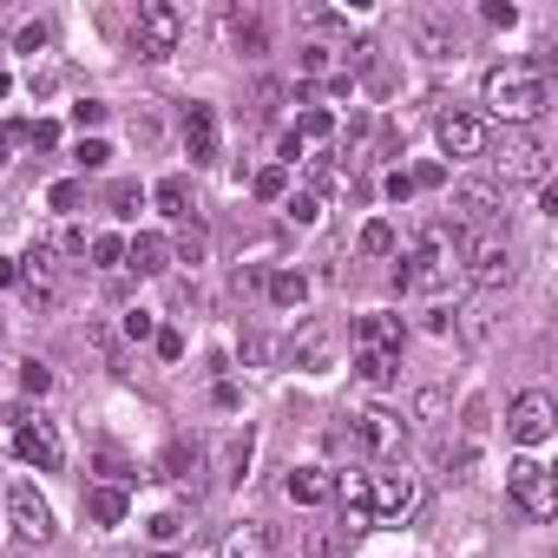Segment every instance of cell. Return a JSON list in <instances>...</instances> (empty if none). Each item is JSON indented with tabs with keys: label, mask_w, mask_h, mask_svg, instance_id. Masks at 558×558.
Returning a JSON list of instances; mask_svg holds the SVG:
<instances>
[{
	"label": "cell",
	"mask_w": 558,
	"mask_h": 558,
	"mask_svg": "<svg viewBox=\"0 0 558 558\" xmlns=\"http://www.w3.org/2000/svg\"><path fill=\"white\" fill-rule=\"evenodd\" d=\"M460 230L453 223H427L421 236H414V250L395 263V283L401 290H414V296H440L453 276H460Z\"/></svg>",
	"instance_id": "obj_1"
},
{
	"label": "cell",
	"mask_w": 558,
	"mask_h": 558,
	"mask_svg": "<svg viewBox=\"0 0 558 558\" xmlns=\"http://www.w3.org/2000/svg\"><path fill=\"white\" fill-rule=\"evenodd\" d=\"M480 99H486L493 119H506V125H532V119L551 106V80H545L538 66H493L486 86H480Z\"/></svg>",
	"instance_id": "obj_2"
},
{
	"label": "cell",
	"mask_w": 558,
	"mask_h": 558,
	"mask_svg": "<svg viewBox=\"0 0 558 558\" xmlns=\"http://www.w3.org/2000/svg\"><path fill=\"white\" fill-rule=\"evenodd\" d=\"M0 434H8V447L34 466V473H60V460H66V440H60V427L47 421V414H27V408H8L0 414Z\"/></svg>",
	"instance_id": "obj_3"
},
{
	"label": "cell",
	"mask_w": 558,
	"mask_h": 558,
	"mask_svg": "<svg viewBox=\"0 0 558 558\" xmlns=\"http://www.w3.org/2000/svg\"><path fill=\"white\" fill-rule=\"evenodd\" d=\"M178 40H184V14L171 8V0H145V8H138V27H132L138 60H171Z\"/></svg>",
	"instance_id": "obj_4"
},
{
	"label": "cell",
	"mask_w": 558,
	"mask_h": 558,
	"mask_svg": "<svg viewBox=\"0 0 558 558\" xmlns=\"http://www.w3.org/2000/svg\"><path fill=\"white\" fill-rule=\"evenodd\" d=\"M8 525H14V538H27V545H53V506H47V493L34 486V480H21V486H8Z\"/></svg>",
	"instance_id": "obj_5"
},
{
	"label": "cell",
	"mask_w": 558,
	"mask_h": 558,
	"mask_svg": "<svg viewBox=\"0 0 558 558\" xmlns=\"http://www.w3.org/2000/svg\"><path fill=\"white\" fill-rule=\"evenodd\" d=\"M493 178L499 184H545V145L532 132H506L493 145Z\"/></svg>",
	"instance_id": "obj_6"
},
{
	"label": "cell",
	"mask_w": 558,
	"mask_h": 558,
	"mask_svg": "<svg viewBox=\"0 0 558 558\" xmlns=\"http://www.w3.org/2000/svg\"><path fill=\"white\" fill-rule=\"evenodd\" d=\"M506 493H512V506H519L525 519H538V525L558 512V493H551L545 460H512V466H506Z\"/></svg>",
	"instance_id": "obj_7"
},
{
	"label": "cell",
	"mask_w": 558,
	"mask_h": 558,
	"mask_svg": "<svg viewBox=\"0 0 558 558\" xmlns=\"http://www.w3.org/2000/svg\"><path fill=\"white\" fill-rule=\"evenodd\" d=\"M506 217V197H499V184H480V178H460L453 184V230L466 236V230H493Z\"/></svg>",
	"instance_id": "obj_8"
},
{
	"label": "cell",
	"mask_w": 558,
	"mask_h": 558,
	"mask_svg": "<svg viewBox=\"0 0 558 558\" xmlns=\"http://www.w3.org/2000/svg\"><path fill=\"white\" fill-rule=\"evenodd\" d=\"M551 427H558V408H551L545 388H525V395L512 401V414H506V434H512L519 447H545Z\"/></svg>",
	"instance_id": "obj_9"
},
{
	"label": "cell",
	"mask_w": 558,
	"mask_h": 558,
	"mask_svg": "<svg viewBox=\"0 0 558 558\" xmlns=\"http://www.w3.org/2000/svg\"><path fill=\"white\" fill-rule=\"evenodd\" d=\"M414 506H421L414 473H375V480H368V519H375V525H401Z\"/></svg>",
	"instance_id": "obj_10"
},
{
	"label": "cell",
	"mask_w": 558,
	"mask_h": 558,
	"mask_svg": "<svg viewBox=\"0 0 558 558\" xmlns=\"http://www.w3.org/2000/svg\"><path fill=\"white\" fill-rule=\"evenodd\" d=\"M434 138H440L447 158H480L486 151V119L480 112H440L434 119Z\"/></svg>",
	"instance_id": "obj_11"
},
{
	"label": "cell",
	"mask_w": 558,
	"mask_h": 558,
	"mask_svg": "<svg viewBox=\"0 0 558 558\" xmlns=\"http://www.w3.org/2000/svg\"><path fill=\"white\" fill-rule=\"evenodd\" d=\"M355 440H362V453L388 460V453H401L408 427H401V414H395V408H362V414H355Z\"/></svg>",
	"instance_id": "obj_12"
},
{
	"label": "cell",
	"mask_w": 558,
	"mask_h": 558,
	"mask_svg": "<svg viewBox=\"0 0 558 558\" xmlns=\"http://www.w3.org/2000/svg\"><path fill=\"white\" fill-rule=\"evenodd\" d=\"M21 290H27L34 310H53V296H60V256L47 243H34V256H21Z\"/></svg>",
	"instance_id": "obj_13"
},
{
	"label": "cell",
	"mask_w": 558,
	"mask_h": 558,
	"mask_svg": "<svg viewBox=\"0 0 558 558\" xmlns=\"http://www.w3.org/2000/svg\"><path fill=\"white\" fill-rule=\"evenodd\" d=\"M466 269H473V283H480V290H512V276H519V263H512L506 243H480Z\"/></svg>",
	"instance_id": "obj_14"
},
{
	"label": "cell",
	"mask_w": 558,
	"mask_h": 558,
	"mask_svg": "<svg viewBox=\"0 0 558 558\" xmlns=\"http://www.w3.org/2000/svg\"><path fill=\"white\" fill-rule=\"evenodd\" d=\"M184 151L191 165H217V106H184Z\"/></svg>",
	"instance_id": "obj_15"
},
{
	"label": "cell",
	"mask_w": 558,
	"mask_h": 558,
	"mask_svg": "<svg viewBox=\"0 0 558 558\" xmlns=\"http://www.w3.org/2000/svg\"><path fill=\"white\" fill-rule=\"evenodd\" d=\"M336 66L349 73V47H342V40H323V34H316V40L296 47V73H303V80H329Z\"/></svg>",
	"instance_id": "obj_16"
},
{
	"label": "cell",
	"mask_w": 558,
	"mask_h": 558,
	"mask_svg": "<svg viewBox=\"0 0 558 558\" xmlns=\"http://www.w3.org/2000/svg\"><path fill=\"white\" fill-rule=\"evenodd\" d=\"M125 269H138V276H165V269H171V236L138 230V236L125 243Z\"/></svg>",
	"instance_id": "obj_17"
},
{
	"label": "cell",
	"mask_w": 558,
	"mask_h": 558,
	"mask_svg": "<svg viewBox=\"0 0 558 558\" xmlns=\"http://www.w3.org/2000/svg\"><path fill=\"white\" fill-rule=\"evenodd\" d=\"M283 493H290L296 506H323V499H336V473H329V466H296V473L283 480Z\"/></svg>",
	"instance_id": "obj_18"
},
{
	"label": "cell",
	"mask_w": 558,
	"mask_h": 558,
	"mask_svg": "<svg viewBox=\"0 0 558 558\" xmlns=\"http://www.w3.org/2000/svg\"><path fill=\"white\" fill-rule=\"evenodd\" d=\"M414 47H421L427 60H453V53H460V34H453L447 21H434V14H421V21H414Z\"/></svg>",
	"instance_id": "obj_19"
},
{
	"label": "cell",
	"mask_w": 558,
	"mask_h": 558,
	"mask_svg": "<svg viewBox=\"0 0 558 558\" xmlns=\"http://www.w3.org/2000/svg\"><path fill=\"white\" fill-rule=\"evenodd\" d=\"M223 558H276V538H269V525L243 519V525L223 538Z\"/></svg>",
	"instance_id": "obj_20"
},
{
	"label": "cell",
	"mask_w": 558,
	"mask_h": 558,
	"mask_svg": "<svg viewBox=\"0 0 558 558\" xmlns=\"http://www.w3.org/2000/svg\"><path fill=\"white\" fill-rule=\"evenodd\" d=\"M263 283H269V303L276 310H303L310 303V276L303 269H276V276H263Z\"/></svg>",
	"instance_id": "obj_21"
},
{
	"label": "cell",
	"mask_w": 558,
	"mask_h": 558,
	"mask_svg": "<svg viewBox=\"0 0 558 558\" xmlns=\"http://www.w3.org/2000/svg\"><path fill=\"white\" fill-rule=\"evenodd\" d=\"M151 204L165 210V217H191L197 204H191V178L184 171H171V178H158V191H151Z\"/></svg>",
	"instance_id": "obj_22"
},
{
	"label": "cell",
	"mask_w": 558,
	"mask_h": 558,
	"mask_svg": "<svg viewBox=\"0 0 558 558\" xmlns=\"http://www.w3.org/2000/svg\"><path fill=\"white\" fill-rule=\"evenodd\" d=\"M355 375H362L368 388H388V381L401 375V355H395V349H362V355H355Z\"/></svg>",
	"instance_id": "obj_23"
},
{
	"label": "cell",
	"mask_w": 558,
	"mask_h": 558,
	"mask_svg": "<svg viewBox=\"0 0 558 558\" xmlns=\"http://www.w3.org/2000/svg\"><path fill=\"white\" fill-rule=\"evenodd\" d=\"M86 512H93L99 525H119V519L132 512V499H125V486H93V493H86Z\"/></svg>",
	"instance_id": "obj_24"
},
{
	"label": "cell",
	"mask_w": 558,
	"mask_h": 558,
	"mask_svg": "<svg viewBox=\"0 0 558 558\" xmlns=\"http://www.w3.org/2000/svg\"><path fill=\"white\" fill-rule=\"evenodd\" d=\"M401 316H362V349H395L401 355Z\"/></svg>",
	"instance_id": "obj_25"
},
{
	"label": "cell",
	"mask_w": 558,
	"mask_h": 558,
	"mask_svg": "<svg viewBox=\"0 0 558 558\" xmlns=\"http://www.w3.org/2000/svg\"><path fill=\"white\" fill-rule=\"evenodd\" d=\"M86 256H93L99 269H125V236H112V230H106V236H93V243H86Z\"/></svg>",
	"instance_id": "obj_26"
},
{
	"label": "cell",
	"mask_w": 558,
	"mask_h": 558,
	"mask_svg": "<svg viewBox=\"0 0 558 558\" xmlns=\"http://www.w3.org/2000/svg\"><path fill=\"white\" fill-rule=\"evenodd\" d=\"M250 191H256V197H263V204H276V197H283V191H290V171H283V165H263V171H256V184H250Z\"/></svg>",
	"instance_id": "obj_27"
},
{
	"label": "cell",
	"mask_w": 558,
	"mask_h": 558,
	"mask_svg": "<svg viewBox=\"0 0 558 558\" xmlns=\"http://www.w3.org/2000/svg\"><path fill=\"white\" fill-rule=\"evenodd\" d=\"M329 132H336V119H329L323 106H310V112H303V125H296V138H303V145H323Z\"/></svg>",
	"instance_id": "obj_28"
},
{
	"label": "cell",
	"mask_w": 558,
	"mask_h": 558,
	"mask_svg": "<svg viewBox=\"0 0 558 558\" xmlns=\"http://www.w3.org/2000/svg\"><path fill=\"white\" fill-rule=\"evenodd\" d=\"M171 256H178V263H204V230H197V223H184V230L171 236Z\"/></svg>",
	"instance_id": "obj_29"
},
{
	"label": "cell",
	"mask_w": 558,
	"mask_h": 558,
	"mask_svg": "<svg viewBox=\"0 0 558 558\" xmlns=\"http://www.w3.org/2000/svg\"><path fill=\"white\" fill-rule=\"evenodd\" d=\"M14 47H21V53H47V47H53V27H47V21H27V27L14 34Z\"/></svg>",
	"instance_id": "obj_30"
},
{
	"label": "cell",
	"mask_w": 558,
	"mask_h": 558,
	"mask_svg": "<svg viewBox=\"0 0 558 558\" xmlns=\"http://www.w3.org/2000/svg\"><path fill=\"white\" fill-rule=\"evenodd\" d=\"M73 158H80V171H106V165H112V145H106V138H80Z\"/></svg>",
	"instance_id": "obj_31"
},
{
	"label": "cell",
	"mask_w": 558,
	"mask_h": 558,
	"mask_svg": "<svg viewBox=\"0 0 558 558\" xmlns=\"http://www.w3.org/2000/svg\"><path fill=\"white\" fill-rule=\"evenodd\" d=\"M47 204H53V210H80V204H86V184H80V178H60V184L47 191Z\"/></svg>",
	"instance_id": "obj_32"
},
{
	"label": "cell",
	"mask_w": 558,
	"mask_h": 558,
	"mask_svg": "<svg viewBox=\"0 0 558 558\" xmlns=\"http://www.w3.org/2000/svg\"><path fill=\"white\" fill-rule=\"evenodd\" d=\"M362 250H368V256H395V223H381V217H375V223L362 230Z\"/></svg>",
	"instance_id": "obj_33"
},
{
	"label": "cell",
	"mask_w": 558,
	"mask_h": 558,
	"mask_svg": "<svg viewBox=\"0 0 558 558\" xmlns=\"http://www.w3.org/2000/svg\"><path fill=\"white\" fill-rule=\"evenodd\" d=\"M243 466H250V434H230V447H223V480H243Z\"/></svg>",
	"instance_id": "obj_34"
},
{
	"label": "cell",
	"mask_w": 558,
	"mask_h": 558,
	"mask_svg": "<svg viewBox=\"0 0 558 558\" xmlns=\"http://www.w3.org/2000/svg\"><path fill=\"white\" fill-rule=\"evenodd\" d=\"M342 545H349V538H342L336 525H316V532H310V558H342Z\"/></svg>",
	"instance_id": "obj_35"
},
{
	"label": "cell",
	"mask_w": 558,
	"mask_h": 558,
	"mask_svg": "<svg viewBox=\"0 0 558 558\" xmlns=\"http://www.w3.org/2000/svg\"><path fill=\"white\" fill-rule=\"evenodd\" d=\"M106 119H112V106H99V99H80V106H73V125H80V132H99Z\"/></svg>",
	"instance_id": "obj_36"
},
{
	"label": "cell",
	"mask_w": 558,
	"mask_h": 558,
	"mask_svg": "<svg viewBox=\"0 0 558 558\" xmlns=\"http://www.w3.org/2000/svg\"><path fill=\"white\" fill-rule=\"evenodd\" d=\"M86 243H93V236L66 223V230H53V243H47V250H53V256H86Z\"/></svg>",
	"instance_id": "obj_37"
},
{
	"label": "cell",
	"mask_w": 558,
	"mask_h": 558,
	"mask_svg": "<svg viewBox=\"0 0 558 558\" xmlns=\"http://www.w3.org/2000/svg\"><path fill=\"white\" fill-rule=\"evenodd\" d=\"M197 460H204V453H197V447H184V440H178V447L165 453V466H171V480H191V473H197Z\"/></svg>",
	"instance_id": "obj_38"
},
{
	"label": "cell",
	"mask_w": 558,
	"mask_h": 558,
	"mask_svg": "<svg viewBox=\"0 0 558 558\" xmlns=\"http://www.w3.org/2000/svg\"><path fill=\"white\" fill-rule=\"evenodd\" d=\"M27 145H34V151H53V145H60V125H53V119H27Z\"/></svg>",
	"instance_id": "obj_39"
},
{
	"label": "cell",
	"mask_w": 558,
	"mask_h": 558,
	"mask_svg": "<svg viewBox=\"0 0 558 558\" xmlns=\"http://www.w3.org/2000/svg\"><path fill=\"white\" fill-rule=\"evenodd\" d=\"M106 204H112L119 217H132V210L145 204V191H138V184H112V191H106Z\"/></svg>",
	"instance_id": "obj_40"
},
{
	"label": "cell",
	"mask_w": 558,
	"mask_h": 558,
	"mask_svg": "<svg viewBox=\"0 0 558 558\" xmlns=\"http://www.w3.org/2000/svg\"><path fill=\"white\" fill-rule=\"evenodd\" d=\"M47 388H53V368L47 362H27L21 368V395H47Z\"/></svg>",
	"instance_id": "obj_41"
},
{
	"label": "cell",
	"mask_w": 558,
	"mask_h": 558,
	"mask_svg": "<svg viewBox=\"0 0 558 558\" xmlns=\"http://www.w3.org/2000/svg\"><path fill=\"white\" fill-rule=\"evenodd\" d=\"M14 151H27V119H14L8 132H0V165H14Z\"/></svg>",
	"instance_id": "obj_42"
},
{
	"label": "cell",
	"mask_w": 558,
	"mask_h": 558,
	"mask_svg": "<svg viewBox=\"0 0 558 558\" xmlns=\"http://www.w3.org/2000/svg\"><path fill=\"white\" fill-rule=\"evenodd\" d=\"M414 414H421V421H440V414H447V395H440V388H421V395H414Z\"/></svg>",
	"instance_id": "obj_43"
},
{
	"label": "cell",
	"mask_w": 558,
	"mask_h": 558,
	"mask_svg": "<svg viewBox=\"0 0 558 558\" xmlns=\"http://www.w3.org/2000/svg\"><path fill=\"white\" fill-rule=\"evenodd\" d=\"M125 336H132V342H151V336H158L151 310H132V316H125Z\"/></svg>",
	"instance_id": "obj_44"
},
{
	"label": "cell",
	"mask_w": 558,
	"mask_h": 558,
	"mask_svg": "<svg viewBox=\"0 0 558 558\" xmlns=\"http://www.w3.org/2000/svg\"><path fill=\"white\" fill-rule=\"evenodd\" d=\"M414 178V191H440L447 184V165H421V171H408Z\"/></svg>",
	"instance_id": "obj_45"
},
{
	"label": "cell",
	"mask_w": 558,
	"mask_h": 558,
	"mask_svg": "<svg viewBox=\"0 0 558 558\" xmlns=\"http://www.w3.org/2000/svg\"><path fill=\"white\" fill-rule=\"evenodd\" d=\"M151 342H158V355H165V362H184V336H178V329H158Z\"/></svg>",
	"instance_id": "obj_46"
},
{
	"label": "cell",
	"mask_w": 558,
	"mask_h": 558,
	"mask_svg": "<svg viewBox=\"0 0 558 558\" xmlns=\"http://www.w3.org/2000/svg\"><path fill=\"white\" fill-rule=\"evenodd\" d=\"M178 525H184V519H178V512H158V519H151V525H145V532H151V538H158V545H171V538H178Z\"/></svg>",
	"instance_id": "obj_47"
},
{
	"label": "cell",
	"mask_w": 558,
	"mask_h": 558,
	"mask_svg": "<svg viewBox=\"0 0 558 558\" xmlns=\"http://www.w3.org/2000/svg\"><path fill=\"white\" fill-rule=\"evenodd\" d=\"M381 191H388L395 204H408V197H414V178H408V171H388V184H381Z\"/></svg>",
	"instance_id": "obj_48"
},
{
	"label": "cell",
	"mask_w": 558,
	"mask_h": 558,
	"mask_svg": "<svg viewBox=\"0 0 558 558\" xmlns=\"http://www.w3.org/2000/svg\"><path fill=\"white\" fill-rule=\"evenodd\" d=\"M290 217H296V223H316V217H323V204H316V197H290Z\"/></svg>",
	"instance_id": "obj_49"
},
{
	"label": "cell",
	"mask_w": 558,
	"mask_h": 558,
	"mask_svg": "<svg viewBox=\"0 0 558 558\" xmlns=\"http://www.w3.org/2000/svg\"><path fill=\"white\" fill-rule=\"evenodd\" d=\"M427 336H453V310L434 303V310H427Z\"/></svg>",
	"instance_id": "obj_50"
},
{
	"label": "cell",
	"mask_w": 558,
	"mask_h": 558,
	"mask_svg": "<svg viewBox=\"0 0 558 558\" xmlns=\"http://www.w3.org/2000/svg\"><path fill=\"white\" fill-rule=\"evenodd\" d=\"M486 21H493V27H512V21H519L512 0H486Z\"/></svg>",
	"instance_id": "obj_51"
},
{
	"label": "cell",
	"mask_w": 558,
	"mask_h": 558,
	"mask_svg": "<svg viewBox=\"0 0 558 558\" xmlns=\"http://www.w3.org/2000/svg\"><path fill=\"white\" fill-rule=\"evenodd\" d=\"M21 283V256H0V290H14Z\"/></svg>",
	"instance_id": "obj_52"
},
{
	"label": "cell",
	"mask_w": 558,
	"mask_h": 558,
	"mask_svg": "<svg viewBox=\"0 0 558 558\" xmlns=\"http://www.w3.org/2000/svg\"><path fill=\"white\" fill-rule=\"evenodd\" d=\"M538 210H545V217H558V184H551V178L538 184Z\"/></svg>",
	"instance_id": "obj_53"
},
{
	"label": "cell",
	"mask_w": 558,
	"mask_h": 558,
	"mask_svg": "<svg viewBox=\"0 0 558 558\" xmlns=\"http://www.w3.org/2000/svg\"><path fill=\"white\" fill-rule=\"evenodd\" d=\"M8 86H14V80H8V73H0V99H8Z\"/></svg>",
	"instance_id": "obj_54"
},
{
	"label": "cell",
	"mask_w": 558,
	"mask_h": 558,
	"mask_svg": "<svg viewBox=\"0 0 558 558\" xmlns=\"http://www.w3.org/2000/svg\"><path fill=\"white\" fill-rule=\"evenodd\" d=\"M158 558H171V551H158Z\"/></svg>",
	"instance_id": "obj_55"
}]
</instances>
